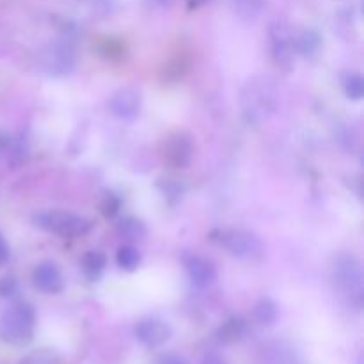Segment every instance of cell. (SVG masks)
I'll return each mask as SVG.
<instances>
[{"instance_id":"6da1fadb","label":"cell","mask_w":364,"mask_h":364,"mask_svg":"<svg viewBox=\"0 0 364 364\" xmlns=\"http://www.w3.org/2000/svg\"><path fill=\"white\" fill-rule=\"evenodd\" d=\"M333 281L341 297L354 308L361 309L364 301L363 265L355 256L340 255L333 263Z\"/></svg>"},{"instance_id":"7a4b0ae2","label":"cell","mask_w":364,"mask_h":364,"mask_svg":"<svg viewBox=\"0 0 364 364\" xmlns=\"http://www.w3.org/2000/svg\"><path fill=\"white\" fill-rule=\"evenodd\" d=\"M36 329V311L28 302H16L4 311L0 318V338L6 343L21 345L31 343Z\"/></svg>"},{"instance_id":"3957f363","label":"cell","mask_w":364,"mask_h":364,"mask_svg":"<svg viewBox=\"0 0 364 364\" xmlns=\"http://www.w3.org/2000/svg\"><path fill=\"white\" fill-rule=\"evenodd\" d=\"M210 240L238 259H258L263 256L262 240L251 231L219 228L210 233Z\"/></svg>"},{"instance_id":"277c9868","label":"cell","mask_w":364,"mask_h":364,"mask_svg":"<svg viewBox=\"0 0 364 364\" xmlns=\"http://www.w3.org/2000/svg\"><path fill=\"white\" fill-rule=\"evenodd\" d=\"M34 220L39 228L63 238L85 237V235L91 233L92 226H95L87 217L73 212H64V210L41 212L34 217Z\"/></svg>"},{"instance_id":"5b68a950","label":"cell","mask_w":364,"mask_h":364,"mask_svg":"<svg viewBox=\"0 0 364 364\" xmlns=\"http://www.w3.org/2000/svg\"><path fill=\"white\" fill-rule=\"evenodd\" d=\"M270 53L277 68L290 71L295 64V32L283 21H274L269 28Z\"/></svg>"},{"instance_id":"8992f818","label":"cell","mask_w":364,"mask_h":364,"mask_svg":"<svg viewBox=\"0 0 364 364\" xmlns=\"http://www.w3.org/2000/svg\"><path fill=\"white\" fill-rule=\"evenodd\" d=\"M38 63L45 73L66 75L75 70L77 53L70 43H53V45L45 46L38 53Z\"/></svg>"},{"instance_id":"52a82bcc","label":"cell","mask_w":364,"mask_h":364,"mask_svg":"<svg viewBox=\"0 0 364 364\" xmlns=\"http://www.w3.org/2000/svg\"><path fill=\"white\" fill-rule=\"evenodd\" d=\"M164 162L173 169H185L192 162L194 156V142L192 137L185 132H174L164 139L160 146Z\"/></svg>"},{"instance_id":"ba28073f","label":"cell","mask_w":364,"mask_h":364,"mask_svg":"<svg viewBox=\"0 0 364 364\" xmlns=\"http://www.w3.org/2000/svg\"><path fill=\"white\" fill-rule=\"evenodd\" d=\"M142 109V92L135 85L117 89L109 100V110L117 119L132 121L141 114Z\"/></svg>"},{"instance_id":"9c48e42d","label":"cell","mask_w":364,"mask_h":364,"mask_svg":"<svg viewBox=\"0 0 364 364\" xmlns=\"http://www.w3.org/2000/svg\"><path fill=\"white\" fill-rule=\"evenodd\" d=\"M134 334L144 347L155 348L171 340L173 329H171L169 323L164 322V320L144 318L135 326Z\"/></svg>"},{"instance_id":"30bf717a","label":"cell","mask_w":364,"mask_h":364,"mask_svg":"<svg viewBox=\"0 0 364 364\" xmlns=\"http://www.w3.org/2000/svg\"><path fill=\"white\" fill-rule=\"evenodd\" d=\"M32 281L34 287L46 295H57L64 290L63 272L52 262L39 263L32 272Z\"/></svg>"},{"instance_id":"8fae6325","label":"cell","mask_w":364,"mask_h":364,"mask_svg":"<svg viewBox=\"0 0 364 364\" xmlns=\"http://www.w3.org/2000/svg\"><path fill=\"white\" fill-rule=\"evenodd\" d=\"M183 265L187 276L196 288H208L215 281L217 272L212 262L199 255H185Z\"/></svg>"},{"instance_id":"7c38bea8","label":"cell","mask_w":364,"mask_h":364,"mask_svg":"<svg viewBox=\"0 0 364 364\" xmlns=\"http://www.w3.org/2000/svg\"><path fill=\"white\" fill-rule=\"evenodd\" d=\"M247 333V323L242 316H231L217 329L215 338L223 345H235Z\"/></svg>"},{"instance_id":"4fadbf2b","label":"cell","mask_w":364,"mask_h":364,"mask_svg":"<svg viewBox=\"0 0 364 364\" xmlns=\"http://www.w3.org/2000/svg\"><path fill=\"white\" fill-rule=\"evenodd\" d=\"M116 233L117 237L123 238L127 244H135V242L144 240L148 230H146V224L141 219H135V217H123V219L117 220L116 224Z\"/></svg>"},{"instance_id":"5bb4252c","label":"cell","mask_w":364,"mask_h":364,"mask_svg":"<svg viewBox=\"0 0 364 364\" xmlns=\"http://www.w3.org/2000/svg\"><path fill=\"white\" fill-rule=\"evenodd\" d=\"M107 267V258L102 251H87L80 258V269L91 281H98Z\"/></svg>"},{"instance_id":"9a60e30c","label":"cell","mask_w":364,"mask_h":364,"mask_svg":"<svg viewBox=\"0 0 364 364\" xmlns=\"http://www.w3.org/2000/svg\"><path fill=\"white\" fill-rule=\"evenodd\" d=\"M320 45H322V38L318 36V32L311 31V28L295 34V50H297V53H301V55H316V52L320 50Z\"/></svg>"},{"instance_id":"2e32d148","label":"cell","mask_w":364,"mask_h":364,"mask_svg":"<svg viewBox=\"0 0 364 364\" xmlns=\"http://www.w3.org/2000/svg\"><path fill=\"white\" fill-rule=\"evenodd\" d=\"M245 98H249V107H245V112H251V116H263L265 114V110L272 109V107H269V100L270 95L265 91V87L263 85H255V87H251V95L245 96Z\"/></svg>"},{"instance_id":"e0dca14e","label":"cell","mask_w":364,"mask_h":364,"mask_svg":"<svg viewBox=\"0 0 364 364\" xmlns=\"http://www.w3.org/2000/svg\"><path fill=\"white\" fill-rule=\"evenodd\" d=\"M252 316L259 326H272L277 320V304L269 297L259 299L258 304L252 309Z\"/></svg>"},{"instance_id":"ac0fdd59","label":"cell","mask_w":364,"mask_h":364,"mask_svg":"<svg viewBox=\"0 0 364 364\" xmlns=\"http://www.w3.org/2000/svg\"><path fill=\"white\" fill-rule=\"evenodd\" d=\"M116 262L119 265V269L127 270V272H134L141 265V252L132 244H124L117 249Z\"/></svg>"},{"instance_id":"d6986e66","label":"cell","mask_w":364,"mask_h":364,"mask_svg":"<svg viewBox=\"0 0 364 364\" xmlns=\"http://www.w3.org/2000/svg\"><path fill=\"white\" fill-rule=\"evenodd\" d=\"M343 91L347 98L350 100H361L364 96V78L361 73H347L343 77Z\"/></svg>"},{"instance_id":"ffe728a7","label":"cell","mask_w":364,"mask_h":364,"mask_svg":"<svg viewBox=\"0 0 364 364\" xmlns=\"http://www.w3.org/2000/svg\"><path fill=\"white\" fill-rule=\"evenodd\" d=\"M121 205H123V201H121L119 196L114 194V192H105L102 201H100V212H102L107 219H112V217H116L117 213H119Z\"/></svg>"},{"instance_id":"44dd1931","label":"cell","mask_w":364,"mask_h":364,"mask_svg":"<svg viewBox=\"0 0 364 364\" xmlns=\"http://www.w3.org/2000/svg\"><path fill=\"white\" fill-rule=\"evenodd\" d=\"M159 187L162 191L164 198L169 199L171 203H173V199L178 201L181 198V194H183L181 183L178 180H173V178H162V180H159Z\"/></svg>"},{"instance_id":"7402d4cb","label":"cell","mask_w":364,"mask_h":364,"mask_svg":"<svg viewBox=\"0 0 364 364\" xmlns=\"http://www.w3.org/2000/svg\"><path fill=\"white\" fill-rule=\"evenodd\" d=\"M18 364H55V354L52 350H36L25 355Z\"/></svg>"},{"instance_id":"603a6c76","label":"cell","mask_w":364,"mask_h":364,"mask_svg":"<svg viewBox=\"0 0 364 364\" xmlns=\"http://www.w3.org/2000/svg\"><path fill=\"white\" fill-rule=\"evenodd\" d=\"M262 4L263 0H235V7L245 18L256 16L259 13V9H262Z\"/></svg>"},{"instance_id":"cb8c5ba5","label":"cell","mask_w":364,"mask_h":364,"mask_svg":"<svg viewBox=\"0 0 364 364\" xmlns=\"http://www.w3.org/2000/svg\"><path fill=\"white\" fill-rule=\"evenodd\" d=\"M16 291L13 279H0V297H11Z\"/></svg>"},{"instance_id":"d4e9b609","label":"cell","mask_w":364,"mask_h":364,"mask_svg":"<svg viewBox=\"0 0 364 364\" xmlns=\"http://www.w3.org/2000/svg\"><path fill=\"white\" fill-rule=\"evenodd\" d=\"M11 258V249H9V244L6 242V238L0 235V267L6 265L7 262H9Z\"/></svg>"},{"instance_id":"484cf974","label":"cell","mask_w":364,"mask_h":364,"mask_svg":"<svg viewBox=\"0 0 364 364\" xmlns=\"http://www.w3.org/2000/svg\"><path fill=\"white\" fill-rule=\"evenodd\" d=\"M156 364H187V361L176 354H164V355H160L159 363Z\"/></svg>"},{"instance_id":"4316f807","label":"cell","mask_w":364,"mask_h":364,"mask_svg":"<svg viewBox=\"0 0 364 364\" xmlns=\"http://www.w3.org/2000/svg\"><path fill=\"white\" fill-rule=\"evenodd\" d=\"M201 364H230L226 361V359L223 358V355H219V354H206L205 358H203V361H201Z\"/></svg>"},{"instance_id":"83f0119b","label":"cell","mask_w":364,"mask_h":364,"mask_svg":"<svg viewBox=\"0 0 364 364\" xmlns=\"http://www.w3.org/2000/svg\"><path fill=\"white\" fill-rule=\"evenodd\" d=\"M205 2V0H188V4H191V6H199V4H203Z\"/></svg>"},{"instance_id":"f1b7e54d","label":"cell","mask_w":364,"mask_h":364,"mask_svg":"<svg viewBox=\"0 0 364 364\" xmlns=\"http://www.w3.org/2000/svg\"><path fill=\"white\" fill-rule=\"evenodd\" d=\"M160 4H162V6H169L171 2H173V0H159Z\"/></svg>"},{"instance_id":"f546056e","label":"cell","mask_w":364,"mask_h":364,"mask_svg":"<svg viewBox=\"0 0 364 364\" xmlns=\"http://www.w3.org/2000/svg\"><path fill=\"white\" fill-rule=\"evenodd\" d=\"M0 148H2V139H0Z\"/></svg>"}]
</instances>
